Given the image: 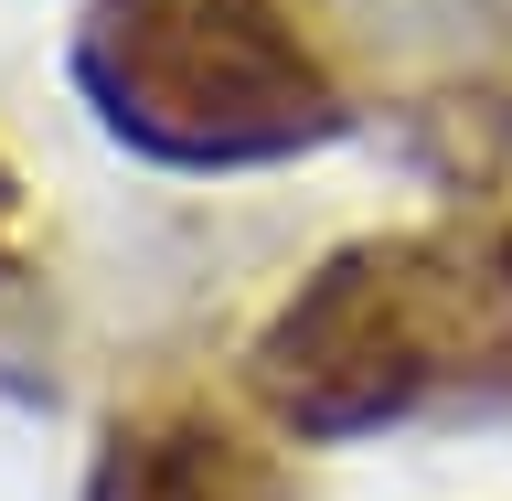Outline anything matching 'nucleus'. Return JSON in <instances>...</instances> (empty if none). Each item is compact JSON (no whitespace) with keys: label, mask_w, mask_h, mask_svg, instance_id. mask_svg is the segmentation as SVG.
Wrapping results in <instances>:
<instances>
[{"label":"nucleus","mask_w":512,"mask_h":501,"mask_svg":"<svg viewBox=\"0 0 512 501\" xmlns=\"http://www.w3.org/2000/svg\"><path fill=\"white\" fill-rule=\"evenodd\" d=\"M491 384H512V235H363L256 342V395L299 438H384Z\"/></svg>","instance_id":"obj_1"},{"label":"nucleus","mask_w":512,"mask_h":501,"mask_svg":"<svg viewBox=\"0 0 512 501\" xmlns=\"http://www.w3.org/2000/svg\"><path fill=\"white\" fill-rule=\"evenodd\" d=\"M86 501H288V470L214 406H139L96 438Z\"/></svg>","instance_id":"obj_3"},{"label":"nucleus","mask_w":512,"mask_h":501,"mask_svg":"<svg viewBox=\"0 0 512 501\" xmlns=\"http://www.w3.org/2000/svg\"><path fill=\"white\" fill-rule=\"evenodd\" d=\"M0 246H11V235H0Z\"/></svg>","instance_id":"obj_4"},{"label":"nucleus","mask_w":512,"mask_h":501,"mask_svg":"<svg viewBox=\"0 0 512 501\" xmlns=\"http://www.w3.org/2000/svg\"><path fill=\"white\" fill-rule=\"evenodd\" d=\"M64 64L150 171H278L342 139V86L288 0H86Z\"/></svg>","instance_id":"obj_2"}]
</instances>
